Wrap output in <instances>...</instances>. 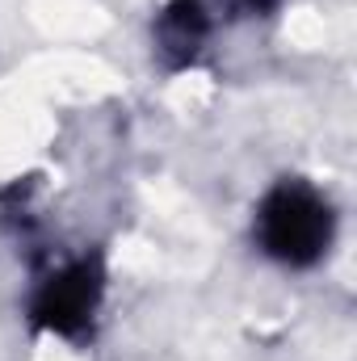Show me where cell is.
Segmentation results:
<instances>
[{
  "mask_svg": "<svg viewBox=\"0 0 357 361\" xmlns=\"http://www.w3.org/2000/svg\"><path fill=\"white\" fill-rule=\"evenodd\" d=\"M332 206L307 180L273 185L257 206V244L277 265L307 269L332 244Z\"/></svg>",
  "mask_w": 357,
  "mask_h": 361,
  "instance_id": "6da1fadb",
  "label": "cell"
},
{
  "mask_svg": "<svg viewBox=\"0 0 357 361\" xmlns=\"http://www.w3.org/2000/svg\"><path fill=\"white\" fill-rule=\"evenodd\" d=\"M206 30H210V21H206L202 4H198V0H177V4L160 17V47L173 51V55H181V59H189V55L202 47Z\"/></svg>",
  "mask_w": 357,
  "mask_h": 361,
  "instance_id": "3957f363",
  "label": "cell"
},
{
  "mask_svg": "<svg viewBox=\"0 0 357 361\" xmlns=\"http://www.w3.org/2000/svg\"><path fill=\"white\" fill-rule=\"evenodd\" d=\"M101 269L97 261H72L51 273L34 294V319L55 336H80L101 307Z\"/></svg>",
  "mask_w": 357,
  "mask_h": 361,
  "instance_id": "7a4b0ae2",
  "label": "cell"
}]
</instances>
